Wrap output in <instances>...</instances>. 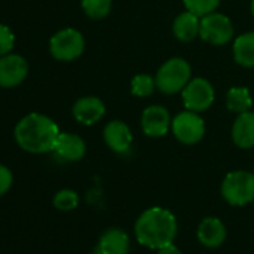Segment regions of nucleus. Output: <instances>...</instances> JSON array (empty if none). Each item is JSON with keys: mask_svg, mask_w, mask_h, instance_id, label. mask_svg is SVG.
I'll return each mask as SVG.
<instances>
[{"mask_svg": "<svg viewBox=\"0 0 254 254\" xmlns=\"http://www.w3.org/2000/svg\"><path fill=\"white\" fill-rule=\"evenodd\" d=\"M60 130L47 115L29 114L15 127V141L27 153L44 154L54 151Z\"/></svg>", "mask_w": 254, "mask_h": 254, "instance_id": "1", "label": "nucleus"}, {"mask_svg": "<svg viewBox=\"0 0 254 254\" xmlns=\"http://www.w3.org/2000/svg\"><path fill=\"white\" fill-rule=\"evenodd\" d=\"M178 232L175 215L160 206L144 211L135 223V236L139 244L159 250L163 245L172 244Z\"/></svg>", "mask_w": 254, "mask_h": 254, "instance_id": "2", "label": "nucleus"}, {"mask_svg": "<svg viewBox=\"0 0 254 254\" xmlns=\"http://www.w3.org/2000/svg\"><path fill=\"white\" fill-rule=\"evenodd\" d=\"M190 79H191L190 64L181 57H174L160 66L156 75V85L165 94H177L184 90V87L190 82Z\"/></svg>", "mask_w": 254, "mask_h": 254, "instance_id": "3", "label": "nucleus"}, {"mask_svg": "<svg viewBox=\"0 0 254 254\" xmlns=\"http://www.w3.org/2000/svg\"><path fill=\"white\" fill-rule=\"evenodd\" d=\"M221 196L233 206L254 202V172L235 171L227 174L221 183Z\"/></svg>", "mask_w": 254, "mask_h": 254, "instance_id": "4", "label": "nucleus"}, {"mask_svg": "<svg viewBox=\"0 0 254 254\" xmlns=\"http://www.w3.org/2000/svg\"><path fill=\"white\" fill-rule=\"evenodd\" d=\"M84 38L75 29H63L50 41V51L56 60L72 62L84 53Z\"/></svg>", "mask_w": 254, "mask_h": 254, "instance_id": "5", "label": "nucleus"}, {"mask_svg": "<svg viewBox=\"0 0 254 254\" xmlns=\"http://www.w3.org/2000/svg\"><path fill=\"white\" fill-rule=\"evenodd\" d=\"M172 132L175 138L186 145H194L205 136V121L197 112L183 111L172 120Z\"/></svg>", "mask_w": 254, "mask_h": 254, "instance_id": "6", "label": "nucleus"}, {"mask_svg": "<svg viewBox=\"0 0 254 254\" xmlns=\"http://www.w3.org/2000/svg\"><path fill=\"white\" fill-rule=\"evenodd\" d=\"M181 97L186 109L193 112H203L214 103L215 91L208 79L193 78L181 91Z\"/></svg>", "mask_w": 254, "mask_h": 254, "instance_id": "7", "label": "nucleus"}, {"mask_svg": "<svg viewBox=\"0 0 254 254\" xmlns=\"http://www.w3.org/2000/svg\"><path fill=\"white\" fill-rule=\"evenodd\" d=\"M199 36L212 45H226L233 38L232 21L218 12L208 14L200 18V32Z\"/></svg>", "mask_w": 254, "mask_h": 254, "instance_id": "8", "label": "nucleus"}, {"mask_svg": "<svg viewBox=\"0 0 254 254\" xmlns=\"http://www.w3.org/2000/svg\"><path fill=\"white\" fill-rule=\"evenodd\" d=\"M142 132L150 138H162L172 127V118L169 111L162 105H151L144 109L141 117Z\"/></svg>", "mask_w": 254, "mask_h": 254, "instance_id": "9", "label": "nucleus"}, {"mask_svg": "<svg viewBox=\"0 0 254 254\" xmlns=\"http://www.w3.org/2000/svg\"><path fill=\"white\" fill-rule=\"evenodd\" d=\"M29 72V64L18 54H6L0 57V87L12 88L20 85Z\"/></svg>", "mask_w": 254, "mask_h": 254, "instance_id": "10", "label": "nucleus"}, {"mask_svg": "<svg viewBox=\"0 0 254 254\" xmlns=\"http://www.w3.org/2000/svg\"><path fill=\"white\" fill-rule=\"evenodd\" d=\"M103 139L112 151H115L118 154H124L132 147L133 135H132V130L129 129V126L126 123H123L120 120H114L105 126Z\"/></svg>", "mask_w": 254, "mask_h": 254, "instance_id": "11", "label": "nucleus"}, {"mask_svg": "<svg viewBox=\"0 0 254 254\" xmlns=\"http://www.w3.org/2000/svg\"><path fill=\"white\" fill-rule=\"evenodd\" d=\"M72 114L78 123L84 126H91L102 120V117L105 115V103L94 96L81 97L75 102Z\"/></svg>", "mask_w": 254, "mask_h": 254, "instance_id": "12", "label": "nucleus"}, {"mask_svg": "<svg viewBox=\"0 0 254 254\" xmlns=\"http://www.w3.org/2000/svg\"><path fill=\"white\" fill-rule=\"evenodd\" d=\"M226 226L217 217H206L197 227V239L206 248H217L226 241Z\"/></svg>", "mask_w": 254, "mask_h": 254, "instance_id": "13", "label": "nucleus"}, {"mask_svg": "<svg viewBox=\"0 0 254 254\" xmlns=\"http://www.w3.org/2000/svg\"><path fill=\"white\" fill-rule=\"evenodd\" d=\"M96 250L100 254H127L130 250V238L121 229H108L100 236Z\"/></svg>", "mask_w": 254, "mask_h": 254, "instance_id": "14", "label": "nucleus"}, {"mask_svg": "<svg viewBox=\"0 0 254 254\" xmlns=\"http://www.w3.org/2000/svg\"><path fill=\"white\" fill-rule=\"evenodd\" d=\"M232 139L236 147L248 150L254 147V112L238 114L232 127Z\"/></svg>", "mask_w": 254, "mask_h": 254, "instance_id": "15", "label": "nucleus"}, {"mask_svg": "<svg viewBox=\"0 0 254 254\" xmlns=\"http://www.w3.org/2000/svg\"><path fill=\"white\" fill-rule=\"evenodd\" d=\"M57 157L66 162H78L85 156V142L73 133H60L54 147Z\"/></svg>", "mask_w": 254, "mask_h": 254, "instance_id": "16", "label": "nucleus"}, {"mask_svg": "<svg viewBox=\"0 0 254 254\" xmlns=\"http://www.w3.org/2000/svg\"><path fill=\"white\" fill-rule=\"evenodd\" d=\"M174 35L178 41L181 42H191L199 36L200 32V17L196 14L186 11L180 14L172 26Z\"/></svg>", "mask_w": 254, "mask_h": 254, "instance_id": "17", "label": "nucleus"}, {"mask_svg": "<svg viewBox=\"0 0 254 254\" xmlns=\"http://www.w3.org/2000/svg\"><path fill=\"white\" fill-rule=\"evenodd\" d=\"M235 62L244 67H254V32L238 36L233 42Z\"/></svg>", "mask_w": 254, "mask_h": 254, "instance_id": "18", "label": "nucleus"}, {"mask_svg": "<svg viewBox=\"0 0 254 254\" xmlns=\"http://www.w3.org/2000/svg\"><path fill=\"white\" fill-rule=\"evenodd\" d=\"M251 105H253L251 94L244 87H232L226 94V106L232 112H236V114L247 112L250 111Z\"/></svg>", "mask_w": 254, "mask_h": 254, "instance_id": "19", "label": "nucleus"}, {"mask_svg": "<svg viewBox=\"0 0 254 254\" xmlns=\"http://www.w3.org/2000/svg\"><path fill=\"white\" fill-rule=\"evenodd\" d=\"M81 5L87 17L91 20H102L111 12L112 0H82Z\"/></svg>", "mask_w": 254, "mask_h": 254, "instance_id": "20", "label": "nucleus"}, {"mask_svg": "<svg viewBox=\"0 0 254 254\" xmlns=\"http://www.w3.org/2000/svg\"><path fill=\"white\" fill-rule=\"evenodd\" d=\"M156 78L147 73H139L132 79V94L138 97H148L156 90Z\"/></svg>", "mask_w": 254, "mask_h": 254, "instance_id": "21", "label": "nucleus"}, {"mask_svg": "<svg viewBox=\"0 0 254 254\" xmlns=\"http://www.w3.org/2000/svg\"><path fill=\"white\" fill-rule=\"evenodd\" d=\"M187 11L196 14L197 17H205L217 11L220 0H183Z\"/></svg>", "mask_w": 254, "mask_h": 254, "instance_id": "22", "label": "nucleus"}, {"mask_svg": "<svg viewBox=\"0 0 254 254\" xmlns=\"http://www.w3.org/2000/svg\"><path fill=\"white\" fill-rule=\"evenodd\" d=\"M78 203H79V197L76 191L69 190V189L60 190L53 199V205L59 211H72L78 206Z\"/></svg>", "mask_w": 254, "mask_h": 254, "instance_id": "23", "label": "nucleus"}, {"mask_svg": "<svg viewBox=\"0 0 254 254\" xmlns=\"http://www.w3.org/2000/svg\"><path fill=\"white\" fill-rule=\"evenodd\" d=\"M15 44L14 33L3 24H0V57L6 56L12 51Z\"/></svg>", "mask_w": 254, "mask_h": 254, "instance_id": "24", "label": "nucleus"}, {"mask_svg": "<svg viewBox=\"0 0 254 254\" xmlns=\"http://www.w3.org/2000/svg\"><path fill=\"white\" fill-rule=\"evenodd\" d=\"M12 181H14L12 172L6 166L0 165V196H3L5 193H8V190L12 186Z\"/></svg>", "mask_w": 254, "mask_h": 254, "instance_id": "25", "label": "nucleus"}, {"mask_svg": "<svg viewBox=\"0 0 254 254\" xmlns=\"http://www.w3.org/2000/svg\"><path fill=\"white\" fill-rule=\"evenodd\" d=\"M157 254H183L181 250L172 242V244H168V245H163L157 250Z\"/></svg>", "mask_w": 254, "mask_h": 254, "instance_id": "26", "label": "nucleus"}, {"mask_svg": "<svg viewBox=\"0 0 254 254\" xmlns=\"http://www.w3.org/2000/svg\"><path fill=\"white\" fill-rule=\"evenodd\" d=\"M251 14L254 17V0H251Z\"/></svg>", "mask_w": 254, "mask_h": 254, "instance_id": "27", "label": "nucleus"}, {"mask_svg": "<svg viewBox=\"0 0 254 254\" xmlns=\"http://www.w3.org/2000/svg\"><path fill=\"white\" fill-rule=\"evenodd\" d=\"M90 254H100V253H99V251H97V250H96V251H94V253H90Z\"/></svg>", "mask_w": 254, "mask_h": 254, "instance_id": "28", "label": "nucleus"}]
</instances>
